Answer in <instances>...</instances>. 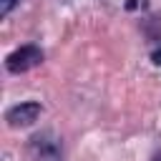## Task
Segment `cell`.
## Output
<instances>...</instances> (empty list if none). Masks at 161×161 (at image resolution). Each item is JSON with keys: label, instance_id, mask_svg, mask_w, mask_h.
Returning a JSON list of instances; mask_svg holds the SVG:
<instances>
[{"label": "cell", "instance_id": "obj_2", "mask_svg": "<svg viewBox=\"0 0 161 161\" xmlns=\"http://www.w3.org/2000/svg\"><path fill=\"white\" fill-rule=\"evenodd\" d=\"M40 103H35V101H28V103H18V106H13L8 113H5V121L13 126V128H23V126H30V123H35L38 121V116H40Z\"/></svg>", "mask_w": 161, "mask_h": 161}, {"label": "cell", "instance_id": "obj_5", "mask_svg": "<svg viewBox=\"0 0 161 161\" xmlns=\"http://www.w3.org/2000/svg\"><path fill=\"white\" fill-rule=\"evenodd\" d=\"M153 161H161V153H158V156H153Z\"/></svg>", "mask_w": 161, "mask_h": 161}, {"label": "cell", "instance_id": "obj_4", "mask_svg": "<svg viewBox=\"0 0 161 161\" xmlns=\"http://www.w3.org/2000/svg\"><path fill=\"white\" fill-rule=\"evenodd\" d=\"M151 60H153V65H161V48L151 53Z\"/></svg>", "mask_w": 161, "mask_h": 161}, {"label": "cell", "instance_id": "obj_3", "mask_svg": "<svg viewBox=\"0 0 161 161\" xmlns=\"http://www.w3.org/2000/svg\"><path fill=\"white\" fill-rule=\"evenodd\" d=\"M15 3H18V0H0V15H8Z\"/></svg>", "mask_w": 161, "mask_h": 161}, {"label": "cell", "instance_id": "obj_1", "mask_svg": "<svg viewBox=\"0 0 161 161\" xmlns=\"http://www.w3.org/2000/svg\"><path fill=\"white\" fill-rule=\"evenodd\" d=\"M40 63H43V50L38 45H20L18 50H13L5 58V68L10 73H25Z\"/></svg>", "mask_w": 161, "mask_h": 161}]
</instances>
